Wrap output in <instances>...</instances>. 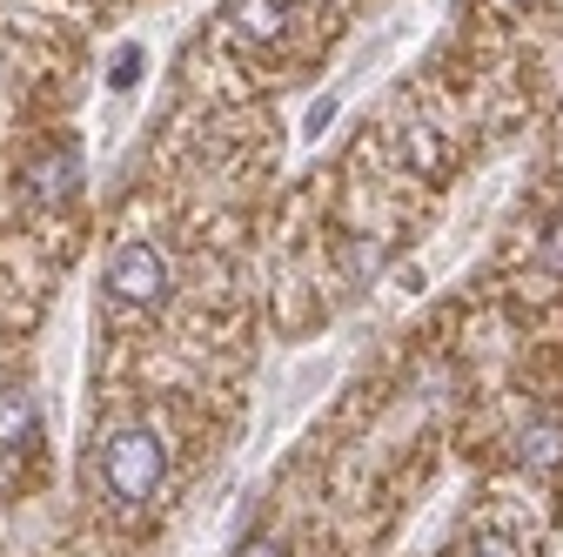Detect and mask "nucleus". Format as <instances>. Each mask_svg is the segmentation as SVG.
<instances>
[{
    "label": "nucleus",
    "instance_id": "8",
    "mask_svg": "<svg viewBox=\"0 0 563 557\" xmlns=\"http://www.w3.org/2000/svg\"><path fill=\"white\" fill-rule=\"evenodd\" d=\"M134 67H141V47H121L114 54V88H134Z\"/></svg>",
    "mask_w": 563,
    "mask_h": 557
},
{
    "label": "nucleus",
    "instance_id": "4",
    "mask_svg": "<svg viewBox=\"0 0 563 557\" xmlns=\"http://www.w3.org/2000/svg\"><path fill=\"white\" fill-rule=\"evenodd\" d=\"M75 175H81V162H75V149H54V162H34V175H27V188H34V201H60L67 188H75Z\"/></svg>",
    "mask_w": 563,
    "mask_h": 557
},
{
    "label": "nucleus",
    "instance_id": "6",
    "mask_svg": "<svg viewBox=\"0 0 563 557\" xmlns=\"http://www.w3.org/2000/svg\"><path fill=\"white\" fill-rule=\"evenodd\" d=\"M523 457L537 470H556L563 463V416H537V424L523 430Z\"/></svg>",
    "mask_w": 563,
    "mask_h": 557
},
{
    "label": "nucleus",
    "instance_id": "3",
    "mask_svg": "<svg viewBox=\"0 0 563 557\" xmlns=\"http://www.w3.org/2000/svg\"><path fill=\"white\" fill-rule=\"evenodd\" d=\"M41 430V403L27 383H0V450H21Z\"/></svg>",
    "mask_w": 563,
    "mask_h": 557
},
{
    "label": "nucleus",
    "instance_id": "10",
    "mask_svg": "<svg viewBox=\"0 0 563 557\" xmlns=\"http://www.w3.org/2000/svg\"><path fill=\"white\" fill-rule=\"evenodd\" d=\"M543 262H550V269H563V229L550 236V249H543Z\"/></svg>",
    "mask_w": 563,
    "mask_h": 557
},
{
    "label": "nucleus",
    "instance_id": "7",
    "mask_svg": "<svg viewBox=\"0 0 563 557\" xmlns=\"http://www.w3.org/2000/svg\"><path fill=\"white\" fill-rule=\"evenodd\" d=\"M470 557H517V544H510V537H497V531H483V537L470 544Z\"/></svg>",
    "mask_w": 563,
    "mask_h": 557
},
{
    "label": "nucleus",
    "instance_id": "9",
    "mask_svg": "<svg viewBox=\"0 0 563 557\" xmlns=\"http://www.w3.org/2000/svg\"><path fill=\"white\" fill-rule=\"evenodd\" d=\"M235 557H282V544H275V537H249Z\"/></svg>",
    "mask_w": 563,
    "mask_h": 557
},
{
    "label": "nucleus",
    "instance_id": "2",
    "mask_svg": "<svg viewBox=\"0 0 563 557\" xmlns=\"http://www.w3.org/2000/svg\"><path fill=\"white\" fill-rule=\"evenodd\" d=\"M108 296L128 309H155L168 296V255L155 242H121L108 255Z\"/></svg>",
    "mask_w": 563,
    "mask_h": 557
},
{
    "label": "nucleus",
    "instance_id": "1",
    "mask_svg": "<svg viewBox=\"0 0 563 557\" xmlns=\"http://www.w3.org/2000/svg\"><path fill=\"white\" fill-rule=\"evenodd\" d=\"M162 477H168V444L155 430H114L108 450H101V483H108V498L121 504H148L162 491Z\"/></svg>",
    "mask_w": 563,
    "mask_h": 557
},
{
    "label": "nucleus",
    "instance_id": "5",
    "mask_svg": "<svg viewBox=\"0 0 563 557\" xmlns=\"http://www.w3.org/2000/svg\"><path fill=\"white\" fill-rule=\"evenodd\" d=\"M282 21H289V0H242V8H235V28L249 41H275Z\"/></svg>",
    "mask_w": 563,
    "mask_h": 557
}]
</instances>
